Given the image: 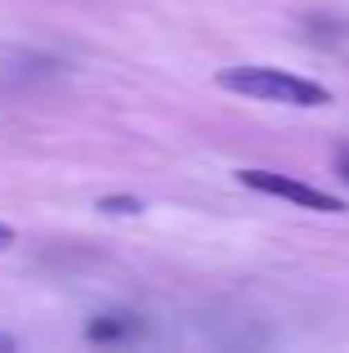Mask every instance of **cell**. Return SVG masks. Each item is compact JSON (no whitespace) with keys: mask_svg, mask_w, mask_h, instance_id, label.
Returning <instances> with one entry per match:
<instances>
[{"mask_svg":"<svg viewBox=\"0 0 349 353\" xmlns=\"http://www.w3.org/2000/svg\"><path fill=\"white\" fill-rule=\"evenodd\" d=\"M219 85L233 90V94L260 99V103H282V108H327L332 103L327 85H318L309 77H296V72H282V68H264V63L219 72Z\"/></svg>","mask_w":349,"mask_h":353,"instance_id":"1","label":"cell"},{"mask_svg":"<svg viewBox=\"0 0 349 353\" xmlns=\"http://www.w3.org/2000/svg\"><path fill=\"white\" fill-rule=\"evenodd\" d=\"M237 183L264 192V197H282V201H291V206L318 210V215H341L345 210L341 197L314 188V183H300V179H291V174H278V170H237Z\"/></svg>","mask_w":349,"mask_h":353,"instance_id":"2","label":"cell"},{"mask_svg":"<svg viewBox=\"0 0 349 353\" xmlns=\"http://www.w3.org/2000/svg\"><path fill=\"white\" fill-rule=\"evenodd\" d=\"M130 322L126 318H103V322H90V340H121V336H130Z\"/></svg>","mask_w":349,"mask_h":353,"instance_id":"3","label":"cell"},{"mask_svg":"<svg viewBox=\"0 0 349 353\" xmlns=\"http://www.w3.org/2000/svg\"><path fill=\"white\" fill-rule=\"evenodd\" d=\"M99 210H108V215H139V201L134 197H103Z\"/></svg>","mask_w":349,"mask_h":353,"instance_id":"4","label":"cell"},{"mask_svg":"<svg viewBox=\"0 0 349 353\" xmlns=\"http://www.w3.org/2000/svg\"><path fill=\"white\" fill-rule=\"evenodd\" d=\"M336 170H341V179L349 183V148H341V152H336Z\"/></svg>","mask_w":349,"mask_h":353,"instance_id":"5","label":"cell"},{"mask_svg":"<svg viewBox=\"0 0 349 353\" xmlns=\"http://www.w3.org/2000/svg\"><path fill=\"white\" fill-rule=\"evenodd\" d=\"M9 241H14V228H5V224H0V250H5Z\"/></svg>","mask_w":349,"mask_h":353,"instance_id":"6","label":"cell"}]
</instances>
